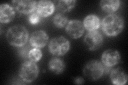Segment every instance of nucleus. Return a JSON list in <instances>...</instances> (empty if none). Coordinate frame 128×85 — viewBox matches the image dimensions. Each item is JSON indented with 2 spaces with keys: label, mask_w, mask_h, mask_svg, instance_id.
Segmentation results:
<instances>
[{
  "label": "nucleus",
  "mask_w": 128,
  "mask_h": 85,
  "mask_svg": "<svg viewBox=\"0 0 128 85\" xmlns=\"http://www.w3.org/2000/svg\"><path fill=\"white\" fill-rule=\"evenodd\" d=\"M112 83L116 85H124L128 82V77L125 69L122 67L113 69L110 73Z\"/></svg>",
  "instance_id": "obj_13"
},
{
  "label": "nucleus",
  "mask_w": 128,
  "mask_h": 85,
  "mask_svg": "<svg viewBox=\"0 0 128 85\" xmlns=\"http://www.w3.org/2000/svg\"><path fill=\"white\" fill-rule=\"evenodd\" d=\"M124 25L123 18L115 13L107 15L101 21L104 33L109 37H115L121 34L124 28Z\"/></svg>",
  "instance_id": "obj_1"
},
{
  "label": "nucleus",
  "mask_w": 128,
  "mask_h": 85,
  "mask_svg": "<svg viewBox=\"0 0 128 85\" xmlns=\"http://www.w3.org/2000/svg\"><path fill=\"white\" fill-rule=\"evenodd\" d=\"M16 11L12 5L4 3L0 6V22L2 23H8L14 19Z\"/></svg>",
  "instance_id": "obj_12"
},
{
  "label": "nucleus",
  "mask_w": 128,
  "mask_h": 85,
  "mask_svg": "<svg viewBox=\"0 0 128 85\" xmlns=\"http://www.w3.org/2000/svg\"><path fill=\"white\" fill-rule=\"evenodd\" d=\"M121 5V1L118 0H102L100 2V6L105 12L113 14L116 12Z\"/></svg>",
  "instance_id": "obj_17"
},
{
  "label": "nucleus",
  "mask_w": 128,
  "mask_h": 85,
  "mask_svg": "<svg viewBox=\"0 0 128 85\" xmlns=\"http://www.w3.org/2000/svg\"><path fill=\"white\" fill-rule=\"evenodd\" d=\"M69 19L65 13H58L56 14L53 18L54 25L58 28H62L66 26Z\"/></svg>",
  "instance_id": "obj_18"
},
{
  "label": "nucleus",
  "mask_w": 128,
  "mask_h": 85,
  "mask_svg": "<svg viewBox=\"0 0 128 85\" xmlns=\"http://www.w3.org/2000/svg\"><path fill=\"white\" fill-rule=\"evenodd\" d=\"M43 56V53L40 48L32 47L28 54V60L36 63L40 61Z\"/></svg>",
  "instance_id": "obj_19"
},
{
  "label": "nucleus",
  "mask_w": 128,
  "mask_h": 85,
  "mask_svg": "<svg viewBox=\"0 0 128 85\" xmlns=\"http://www.w3.org/2000/svg\"><path fill=\"white\" fill-rule=\"evenodd\" d=\"M83 42L87 49L94 51L100 48L104 43V38L98 31L88 32L83 39Z\"/></svg>",
  "instance_id": "obj_6"
},
{
  "label": "nucleus",
  "mask_w": 128,
  "mask_h": 85,
  "mask_svg": "<svg viewBox=\"0 0 128 85\" xmlns=\"http://www.w3.org/2000/svg\"><path fill=\"white\" fill-rule=\"evenodd\" d=\"M38 75L39 68L36 63L29 60L25 61L19 69V77L26 84L34 82L38 78Z\"/></svg>",
  "instance_id": "obj_3"
},
{
  "label": "nucleus",
  "mask_w": 128,
  "mask_h": 85,
  "mask_svg": "<svg viewBox=\"0 0 128 85\" xmlns=\"http://www.w3.org/2000/svg\"><path fill=\"white\" fill-rule=\"evenodd\" d=\"M83 73L84 76L89 80H98L104 75V66L98 60H90L84 67Z\"/></svg>",
  "instance_id": "obj_5"
},
{
  "label": "nucleus",
  "mask_w": 128,
  "mask_h": 85,
  "mask_svg": "<svg viewBox=\"0 0 128 85\" xmlns=\"http://www.w3.org/2000/svg\"><path fill=\"white\" fill-rule=\"evenodd\" d=\"M41 16L36 12H33L30 14L29 17V22L31 25H37L40 22V20H41Z\"/></svg>",
  "instance_id": "obj_21"
},
{
  "label": "nucleus",
  "mask_w": 128,
  "mask_h": 85,
  "mask_svg": "<svg viewBox=\"0 0 128 85\" xmlns=\"http://www.w3.org/2000/svg\"><path fill=\"white\" fill-rule=\"evenodd\" d=\"M16 12L22 14H30L36 9L38 1L31 0H16L12 1Z\"/></svg>",
  "instance_id": "obj_7"
},
{
  "label": "nucleus",
  "mask_w": 128,
  "mask_h": 85,
  "mask_svg": "<svg viewBox=\"0 0 128 85\" xmlns=\"http://www.w3.org/2000/svg\"><path fill=\"white\" fill-rule=\"evenodd\" d=\"M32 48V47L28 45L26 46V45L20 47L19 50V55L25 61L28 60V54Z\"/></svg>",
  "instance_id": "obj_20"
},
{
  "label": "nucleus",
  "mask_w": 128,
  "mask_h": 85,
  "mask_svg": "<svg viewBox=\"0 0 128 85\" xmlns=\"http://www.w3.org/2000/svg\"><path fill=\"white\" fill-rule=\"evenodd\" d=\"M6 38L11 45L20 47L26 45L29 39V33L23 25H14L8 29Z\"/></svg>",
  "instance_id": "obj_2"
},
{
  "label": "nucleus",
  "mask_w": 128,
  "mask_h": 85,
  "mask_svg": "<svg viewBox=\"0 0 128 85\" xmlns=\"http://www.w3.org/2000/svg\"><path fill=\"white\" fill-rule=\"evenodd\" d=\"M55 10L54 2L43 0L38 2L36 12L41 18H46L52 14Z\"/></svg>",
  "instance_id": "obj_11"
},
{
  "label": "nucleus",
  "mask_w": 128,
  "mask_h": 85,
  "mask_svg": "<svg viewBox=\"0 0 128 85\" xmlns=\"http://www.w3.org/2000/svg\"><path fill=\"white\" fill-rule=\"evenodd\" d=\"M48 48L51 54L59 57L66 54L70 48V40L62 36L54 37L49 43Z\"/></svg>",
  "instance_id": "obj_4"
},
{
  "label": "nucleus",
  "mask_w": 128,
  "mask_h": 85,
  "mask_svg": "<svg viewBox=\"0 0 128 85\" xmlns=\"http://www.w3.org/2000/svg\"><path fill=\"white\" fill-rule=\"evenodd\" d=\"M55 9L59 13L69 12L76 5V1L75 0H57L54 1Z\"/></svg>",
  "instance_id": "obj_16"
},
{
  "label": "nucleus",
  "mask_w": 128,
  "mask_h": 85,
  "mask_svg": "<svg viewBox=\"0 0 128 85\" xmlns=\"http://www.w3.org/2000/svg\"><path fill=\"white\" fill-rule=\"evenodd\" d=\"M121 60L120 52L113 48H110L104 51L101 56V62L104 66L108 67L115 66Z\"/></svg>",
  "instance_id": "obj_9"
},
{
  "label": "nucleus",
  "mask_w": 128,
  "mask_h": 85,
  "mask_svg": "<svg viewBox=\"0 0 128 85\" xmlns=\"http://www.w3.org/2000/svg\"><path fill=\"white\" fill-rule=\"evenodd\" d=\"M83 23L85 29L88 32L97 31L101 26V21L97 15L89 14L84 19Z\"/></svg>",
  "instance_id": "obj_14"
},
{
  "label": "nucleus",
  "mask_w": 128,
  "mask_h": 85,
  "mask_svg": "<svg viewBox=\"0 0 128 85\" xmlns=\"http://www.w3.org/2000/svg\"><path fill=\"white\" fill-rule=\"evenodd\" d=\"M74 82L75 84L77 85H82L85 82V80L82 77L78 76L74 79Z\"/></svg>",
  "instance_id": "obj_22"
},
{
  "label": "nucleus",
  "mask_w": 128,
  "mask_h": 85,
  "mask_svg": "<svg viewBox=\"0 0 128 85\" xmlns=\"http://www.w3.org/2000/svg\"><path fill=\"white\" fill-rule=\"evenodd\" d=\"M85 31L83 22L78 19L71 20L66 26V32L73 39H78L83 35Z\"/></svg>",
  "instance_id": "obj_8"
},
{
  "label": "nucleus",
  "mask_w": 128,
  "mask_h": 85,
  "mask_svg": "<svg viewBox=\"0 0 128 85\" xmlns=\"http://www.w3.org/2000/svg\"><path fill=\"white\" fill-rule=\"evenodd\" d=\"M49 70L55 75H60L65 71L66 63L64 61L57 56L50 59L48 63Z\"/></svg>",
  "instance_id": "obj_15"
},
{
  "label": "nucleus",
  "mask_w": 128,
  "mask_h": 85,
  "mask_svg": "<svg viewBox=\"0 0 128 85\" xmlns=\"http://www.w3.org/2000/svg\"><path fill=\"white\" fill-rule=\"evenodd\" d=\"M49 37L44 30H38L32 33L30 43L33 47L41 48L44 47L49 42Z\"/></svg>",
  "instance_id": "obj_10"
}]
</instances>
